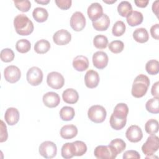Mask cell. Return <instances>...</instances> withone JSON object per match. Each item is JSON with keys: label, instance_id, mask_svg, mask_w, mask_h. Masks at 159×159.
Masks as SVG:
<instances>
[{"label": "cell", "instance_id": "47", "mask_svg": "<svg viewBox=\"0 0 159 159\" xmlns=\"http://www.w3.org/2000/svg\"><path fill=\"white\" fill-rule=\"evenodd\" d=\"M149 2L148 0H136L134 1V3L137 7H145L148 3Z\"/></svg>", "mask_w": 159, "mask_h": 159}, {"label": "cell", "instance_id": "26", "mask_svg": "<svg viewBox=\"0 0 159 159\" xmlns=\"http://www.w3.org/2000/svg\"><path fill=\"white\" fill-rule=\"evenodd\" d=\"M50 48V42L45 39L38 40L34 45V50L36 53L43 54L47 53Z\"/></svg>", "mask_w": 159, "mask_h": 159}, {"label": "cell", "instance_id": "34", "mask_svg": "<svg viewBox=\"0 0 159 159\" xmlns=\"http://www.w3.org/2000/svg\"><path fill=\"white\" fill-rule=\"evenodd\" d=\"M145 130L150 135H154L158 131V122L153 119H149L145 124Z\"/></svg>", "mask_w": 159, "mask_h": 159}, {"label": "cell", "instance_id": "40", "mask_svg": "<svg viewBox=\"0 0 159 159\" xmlns=\"http://www.w3.org/2000/svg\"><path fill=\"white\" fill-rule=\"evenodd\" d=\"M14 58V53L12 49L6 48L1 52V59L4 62H11Z\"/></svg>", "mask_w": 159, "mask_h": 159}, {"label": "cell", "instance_id": "27", "mask_svg": "<svg viewBox=\"0 0 159 159\" xmlns=\"http://www.w3.org/2000/svg\"><path fill=\"white\" fill-rule=\"evenodd\" d=\"M60 117L64 121H69L73 119L75 115V109L70 106H64L60 111Z\"/></svg>", "mask_w": 159, "mask_h": 159}, {"label": "cell", "instance_id": "4", "mask_svg": "<svg viewBox=\"0 0 159 159\" xmlns=\"http://www.w3.org/2000/svg\"><path fill=\"white\" fill-rule=\"evenodd\" d=\"M159 148V139L157 135H150L146 142L142 146V152L147 156L154 155V153L158 150Z\"/></svg>", "mask_w": 159, "mask_h": 159}, {"label": "cell", "instance_id": "22", "mask_svg": "<svg viewBox=\"0 0 159 159\" xmlns=\"http://www.w3.org/2000/svg\"><path fill=\"white\" fill-rule=\"evenodd\" d=\"M62 98L66 103L75 104L78 101L79 94L75 89L68 88L63 92Z\"/></svg>", "mask_w": 159, "mask_h": 159}, {"label": "cell", "instance_id": "1", "mask_svg": "<svg viewBox=\"0 0 159 159\" xmlns=\"http://www.w3.org/2000/svg\"><path fill=\"white\" fill-rule=\"evenodd\" d=\"M16 32L20 35H29L32 33L34 27L32 20L25 14L17 15L14 19Z\"/></svg>", "mask_w": 159, "mask_h": 159}, {"label": "cell", "instance_id": "30", "mask_svg": "<svg viewBox=\"0 0 159 159\" xmlns=\"http://www.w3.org/2000/svg\"><path fill=\"white\" fill-rule=\"evenodd\" d=\"M159 98L154 97L150 99L145 104V108L147 111L152 114H158L159 112Z\"/></svg>", "mask_w": 159, "mask_h": 159}, {"label": "cell", "instance_id": "23", "mask_svg": "<svg viewBox=\"0 0 159 159\" xmlns=\"http://www.w3.org/2000/svg\"><path fill=\"white\" fill-rule=\"evenodd\" d=\"M143 17L142 14L137 11H132L127 16V22L130 26L134 27L140 24L143 22Z\"/></svg>", "mask_w": 159, "mask_h": 159}, {"label": "cell", "instance_id": "44", "mask_svg": "<svg viewBox=\"0 0 159 159\" xmlns=\"http://www.w3.org/2000/svg\"><path fill=\"white\" fill-rule=\"evenodd\" d=\"M1 139L0 142H3L6 141L7 139L8 134H7V127L6 124L2 120H1Z\"/></svg>", "mask_w": 159, "mask_h": 159}, {"label": "cell", "instance_id": "17", "mask_svg": "<svg viewBox=\"0 0 159 159\" xmlns=\"http://www.w3.org/2000/svg\"><path fill=\"white\" fill-rule=\"evenodd\" d=\"M4 119L9 125H14L16 124L19 120V111L15 107L7 108L5 112Z\"/></svg>", "mask_w": 159, "mask_h": 159}, {"label": "cell", "instance_id": "43", "mask_svg": "<svg viewBox=\"0 0 159 159\" xmlns=\"http://www.w3.org/2000/svg\"><path fill=\"white\" fill-rule=\"evenodd\" d=\"M140 158V154L135 150H127L124 152L123 155V158L127 159V158H136L139 159Z\"/></svg>", "mask_w": 159, "mask_h": 159}, {"label": "cell", "instance_id": "15", "mask_svg": "<svg viewBox=\"0 0 159 159\" xmlns=\"http://www.w3.org/2000/svg\"><path fill=\"white\" fill-rule=\"evenodd\" d=\"M43 102L48 107L53 108L58 106L60 102L59 95L55 92H48L45 93L42 98Z\"/></svg>", "mask_w": 159, "mask_h": 159}, {"label": "cell", "instance_id": "12", "mask_svg": "<svg viewBox=\"0 0 159 159\" xmlns=\"http://www.w3.org/2000/svg\"><path fill=\"white\" fill-rule=\"evenodd\" d=\"M71 39V34L66 29H60L57 31L53 35V42L58 45L68 44Z\"/></svg>", "mask_w": 159, "mask_h": 159}, {"label": "cell", "instance_id": "8", "mask_svg": "<svg viewBox=\"0 0 159 159\" xmlns=\"http://www.w3.org/2000/svg\"><path fill=\"white\" fill-rule=\"evenodd\" d=\"M47 83L50 88L55 89H58L63 86L65 84V79L61 73L57 71H52L48 74Z\"/></svg>", "mask_w": 159, "mask_h": 159}, {"label": "cell", "instance_id": "21", "mask_svg": "<svg viewBox=\"0 0 159 159\" xmlns=\"http://www.w3.org/2000/svg\"><path fill=\"white\" fill-rule=\"evenodd\" d=\"M109 24L110 19L106 14H103L99 19L93 22L94 29L98 31H104L107 30Z\"/></svg>", "mask_w": 159, "mask_h": 159}, {"label": "cell", "instance_id": "13", "mask_svg": "<svg viewBox=\"0 0 159 159\" xmlns=\"http://www.w3.org/2000/svg\"><path fill=\"white\" fill-rule=\"evenodd\" d=\"M109 58L107 53L103 51H98L93 55V65L98 69L104 68L108 63Z\"/></svg>", "mask_w": 159, "mask_h": 159}, {"label": "cell", "instance_id": "16", "mask_svg": "<svg viewBox=\"0 0 159 159\" xmlns=\"http://www.w3.org/2000/svg\"><path fill=\"white\" fill-rule=\"evenodd\" d=\"M87 13L89 18L93 22L99 19L103 14L102 6L98 2H93L88 8Z\"/></svg>", "mask_w": 159, "mask_h": 159}, {"label": "cell", "instance_id": "11", "mask_svg": "<svg viewBox=\"0 0 159 159\" xmlns=\"http://www.w3.org/2000/svg\"><path fill=\"white\" fill-rule=\"evenodd\" d=\"M125 137L131 142H138L140 141L143 137L142 130L139 126L132 125L127 129Z\"/></svg>", "mask_w": 159, "mask_h": 159}, {"label": "cell", "instance_id": "20", "mask_svg": "<svg viewBox=\"0 0 159 159\" xmlns=\"http://www.w3.org/2000/svg\"><path fill=\"white\" fill-rule=\"evenodd\" d=\"M129 113V107L125 103L117 104L114 109L111 116L119 119H127V116Z\"/></svg>", "mask_w": 159, "mask_h": 159}, {"label": "cell", "instance_id": "38", "mask_svg": "<svg viewBox=\"0 0 159 159\" xmlns=\"http://www.w3.org/2000/svg\"><path fill=\"white\" fill-rule=\"evenodd\" d=\"M127 119H119L117 118H116L113 117L112 116H111L110 119H109V123L111 127L116 130H121L122 128H124L126 124Z\"/></svg>", "mask_w": 159, "mask_h": 159}, {"label": "cell", "instance_id": "5", "mask_svg": "<svg viewBox=\"0 0 159 159\" xmlns=\"http://www.w3.org/2000/svg\"><path fill=\"white\" fill-rule=\"evenodd\" d=\"M39 152L40 155L43 157L45 158H52L57 155V145L53 142L45 141L40 145Z\"/></svg>", "mask_w": 159, "mask_h": 159}, {"label": "cell", "instance_id": "14", "mask_svg": "<svg viewBox=\"0 0 159 159\" xmlns=\"http://www.w3.org/2000/svg\"><path fill=\"white\" fill-rule=\"evenodd\" d=\"M99 76L97 71L93 70L87 71L84 76V83L88 88H94L99 83Z\"/></svg>", "mask_w": 159, "mask_h": 159}, {"label": "cell", "instance_id": "46", "mask_svg": "<svg viewBox=\"0 0 159 159\" xmlns=\"http://www.w3.org/2000/svg\"><path fill=\"white\" fill-rule=\"evenodd\" d=\"M158 86H159V82L157 81L155 83L151 89V94L154 97H158Z\"/></svg>", "mask_w": 159, "mask_h": 159}, {"label": "cell", "instance_id": "41", "mask_svg": "<svg viewBox=\"0 0 159 159\" xmlns=\"http://www.w3.org/2000/svg\"><path fill=\"white\" fill-rule=\"evenodd\" d=\"M14 3L15 4V6L20 11L25 12L29 11V10L31 7V3L28 0L25 1H14Z\"/></svg>", "mask_w": 159, "mask_h": 159}, {"label": "cell", "instance_id": "32", "mask_svg": "<svg viewBox=\"0 0 159 159\" xmlns=\"http://www.w3.org/2000/svg\"><path fill=\"white\" fill-rule=\"evenodd\" d=\"M93 44L94 47L98 49H104L106 48L108 45V39L106 36L104 35H97L93 39Z\"/></svg>", "mask_w": 159, "mask_h": 159}, {"label": "cell", "instance_id": "31", "mask_svg": "<svg viewBox=\"0 0 159 159\" xmlns=\"http://www.w3.org/2000/svg\"><path fill=\"white\" fill-rule=\"evenodd\" d=\"M109 145L113 149L117 155L120 153L126 147L125 142L121 139H115L111 140Z\"/></svg>", "mask_w": 159, "mask_h": 159}, {"label": "cell", "instance_id": "2", "mask_svg": "<svg viewBox=\"0 0 159 159\" xmlns=\"http://www.w3.org/2000/svg\"><path fill=\"white\" fill-rule=\"evenodd\" d=\"M150 86V80L147 76L140 74L135 78L132 87V95L137 98L143 97L147 92Z\"/></svg>", "mask_w": 159, "mask_h": 159}, {"label": "cell", "instance_id": "45", "mask_svg": "<svg viewBox=\"0 0 159 159\" xmlns=\"http://www.w3.org/2000/svg\"><path fill=\"white\" fill-rule=\"evenodd\" d=\"M150 34L152 37L156 39H159V24H156L155 25H153L150 28Z\"/></svg>", "mask_w": 159, "mask_h": 159}, {"label": "cell", "instance_id": "49", "mask_svg": "<svg viewBox=\"0 0 159 159\" xmlns=\"http://www.w3.org/2000/svg\"><path fill=\"white\" fill-rule=\"evenodd\" d=\"M35 2H37V3H39V4H41L45 5V4H48V3L50 2V0H40V1L36 0Z\"/></svg>", "mask_w": 159, "mask_h": 159}, {"label": "cell", "instance_id": "42", "mask_svg": "<svg viewBox=\"0 0 159 159\" xmlns=\"http://www.w3.org/2000/svg\"><path fill=\"white\" fill-rule=\"evenodd\" d=\"M55 3L61 9L66 10L71 7L72 1L71 0H55Z\"/></svg>", "mask_w": 159, "mask_h": 159}, {"label": "cell", "instance_id": "10", "mask_svg": "<svg viewBox=\"0 0 159 159\" xmlns=\"http://www.w3.org/2000/svg\"><path fill=\"white\" fill-rule=\"evenodd\" d=\"M4 76L5 80L11 83L17 82L21 76L20 69L15 65H9L4 70Z\"/></svg>", "mask_w": 159, "mask_h": 159}, {"label": "cell", "instance_id": "9", "mask_svg": "<svg viewBox=\"0 0 159 159\" xmlns=\"http://www.w3.org/2000/svg\"><path fill=\"white\" fill-rule=\"evenodd\" d=\"M70 25L75 31L82 30L86 25V19L83 14L80 11L74 12L70 18Z\"/></svg>", "mask_w": 159, "mask_h": 159}, {"label": "cell", "instance_id": "28", "mask_svg": "<svg viewBox=\"0 0 159 159\" xmlns=\"http://www.w3.org/2000/svg\"><path fill=\"white\" fill-rule=\"evenodd\" d=\"M72 143L74 156H82L86 152L87 146L86 143L83 141L76 140L72 142Z\"/></svg>", "mask_w": 159, "mask_h": 159}, {"label": "cell", "instance_id": "18", "mask_svg": "<svg viewBox=\"0 0 159 159\" xmlns=\"http://www.w3.org/2000/svg\"><path fill=\"white\" fill-rule=\"evenodd\" d=\"M78 134L77 127L73 124L63 125L60 132V136L64 139H71Z\"/></svg>", "mask_w": 159, "mask_h": 159}, {"label": "cell", "instance_id": "37", "mask_svg": "<svg viewBox=\"0 0 159 159\" xmlns=\"http://www.w3.org/2000/svg\"><path fill=\"white\" fill-rule=\"evenodd\" d=\"M61 154L62 157L66 159L71 158L74 157L72 142H67L63 145L61 149Z\"/></svg>", "mask_w": 159, "mask_h": 159}, {"label": "cell", "instance_id": "6", "mask_svg": "<svg viewBox=\"0 0 159 159\" xmlns=\"http://www.w3.org/2000/svg\"><path fill=\"white\" fill-rule=\"evenodd\" d=\"M94 155L98 159H114L117 155L109 145L97 146L94 149Z\"/></svg>", "mask_w": 159, "mask_h": 159}, {"label": "cell", "instance_id": "25", "mask_svg": "<svg viewBox=\"0 0 159 159\" xmlns=\"http://www.w3.org/2000/svg\"><path fill=\"white\" fill-rule=\"evenodd\" d=\"M32 16L37 22H43L47 20L48 13L45 8L37 7L34 9L32 12Z\"/></svg>", "mask_w": 159, "mask_h": 159}, {"label": "cell", "instance_id": "50", "mask_svg": "<svg viewBox=\"0 0 159 159\" xmlns=\"http://www.w3.org/2000/svg\"><path fill=\"white\" fill-rule=\"evenodd\" d=\"M103 1L106 3H107V4H112V3H114L115 2H116V0H112V1H106V0H103Z\"/></svg>", "mask_w": 159, "mask_h": 159}, {"label": "cell", "instance_id": "3", "mask_svg": "<svg viewBox=\"0 0 159 159\" xmlns=\"http://www.w3.org/2000/svg\"><path fill=\"white\" fill-rule=\"evenodd\" d=\"M107 116L105 108L100 105H93L88 111L89 119L94 123H101L104 121Z\"/></svg>", "mask_w": 159, "mask_h": 159}, {"label": "cell", "instance_id": "24", "mask_svg": "<svg viewBox=\"0 0 159 159\" xmlns=\"http://www.w3.org/2000/svg\"><path fill=\"white\" fill-rule=\"evenodd\" d=\"M133 38L139 43L147 42L149 39V35L146 29L141 27L136 29L133 32Z\"/></svg>", "mask_w": 159, "mask_h": 159}, {"label": "cell", "instance_id": "33", "mask_svg": "<svg viewBox=\"0 0 159 159\" xmlns=\"http://www.w3.org/2000/svg\"><path fill=\"white\" fill-rule=\"evenodd\" d=\"M16 48L17 52L21 53L28 52L31 48L30 42L25 39L19 40L16 44Z\"/></svg>", "mask_w": 159, "mask_h": 159}, {"label": "cell", "instance_id": "36", "mask_svg": "<svg viewBox=\"0 0 159 159\" xmlns=\"http://www.w3.org/2000/svg\"><path fill=\"white\" fill-rule=\"evenodd\" d=\"M125 24L122 20H117L113 25L112 33L114 36L119 37L122 35L125 32Z\"/></svg>", "mask_w": 159, "mask_h": 159}, {"label": "cell", "instance_id": "19", "mask_svg": "<svg viewBox=\"0 0 159 159\" xmlns=\"http://www.w3.org/2000/svg\"><path fill=\"white\" fill-rule=\"evenodd\" d=\"M73 68L78 71H84L89 66L88 58L83 55H78L73 60Z\"/></svg>", "mask_w": 159, "mask_h": 159}, {"label": "cell", "instance_id": "39", "mask_svg": "<svg viewBox=\"0 0 159 159\" xmlns=\"http://www.w3.org/2000/svg\"><path fill=\"white\" fill-rule=\"evenodd\" d=\"M109 49L114 53H120L124 48V44L123 42L121 40H114L112 41L109 45H108Z\"/></svg>", "mask_w": 159, "mask_h": 159}, {"label": "cell", "instance_id": "35", "mask_svg": "<svg viewBox=\"0 0 159 159\" xmlns=\"http://www.w3.org/2000/svg\"><path fill=\"white\" fill-rule=\"evenodd\" d=\"M147 72L152 75H157L159 71V62L156 60H150L145 65Z\"/></svg>", "mask_w": 159, "mask_h": 159}, {"label": "cell", "instance_id": "7", "mask_svg": "<svg viewBox=\"0 0 159 159\" xmlns=\"http://www.w3.org/2000/svg\"><path fill=\"white\" fill-rule=\"evenodd\" d=\"M43 76V73L40 68L37 66H33L27 71L26 78L30 84L32 86H38L42 83Z\"/></svg>", "mask_w": 159, "mask_h": 159}, {"label": "cell", "instance_id": "29", "mask_svg": "<svg viewBox=\"0 0 159 159\" xmlns=\"http://www.w3.org/2000/svg\"><path fill=\"white\" fill-rule=\"evenodd\" d=\"M117 11L122 17H127L132 11V7L127 1H121L117 6Z\"/></svg>", "mask_w": 159, "mask_h": 159}, {"label": "cell", "instance_id": "48", "mask_svg": "<svg viewBox=\"0 0 159 159\" xmlns=\"http://www.w3.org/2000/svg\"><path fill=\"white\" fill-rule=\"evenodd\" d=\"M158 2L159 1L158 0L155 1V2H153L152 4V11L153 13H155V14L157 16V17H158Z\"/></svg>", "mask_w": 159, "mask_h": 159}]
</instances>
